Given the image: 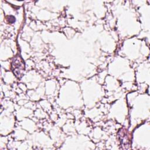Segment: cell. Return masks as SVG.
Here are the masks:
<instances>
[{"label": "cell", "instance_id": "obj_1", "mask_svg": "<svg viewBox=\"0 0 150 150\" xmlns=\"http://www.w3.org/2000/svg\"><path fill=\"white\" fill-rule=\"evenodd\" d=\"M12 66L13 68V72L18 77H20L22 76V73L24 70V63L22 60L19 59V56H17L12 61Z\"/></svg>", "mask_w": 150, "mask_h": 150}]
</instances>
